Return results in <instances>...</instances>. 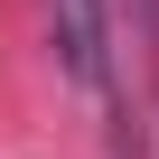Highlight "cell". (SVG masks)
Instances as JSON below:
<instances>
[{
    "mask_svg": "<svg viewBox=\"0 0 159 159\" xmlns=\"http://www.w3.org/2000/svg\"><path fill=\"white\" fill-rule=\"evenodd\" d=\"M112 47H122V159H140V112L159 84V0H112Z\"/></svg>",
    "mask_w": 159,
    "mask_h": 159,
    "instance_id": "2",
    "label": "cell"
},
{
    "mask_svg": "<svg viewBox=\"0 0 159 159\" xmlns=\"http://www.w3.org/2000/svg\"><path fill=\"white\" fill-rule=\"evenodd\" d=\"M47 19H56L66 75L112 112V150H122V47H112V0H47Z\"/></svg>",
    "mask_w": 159,
    "mask_h": 159,
    "instance_id": "1",
    "label": "cell"
}]
</instances>
